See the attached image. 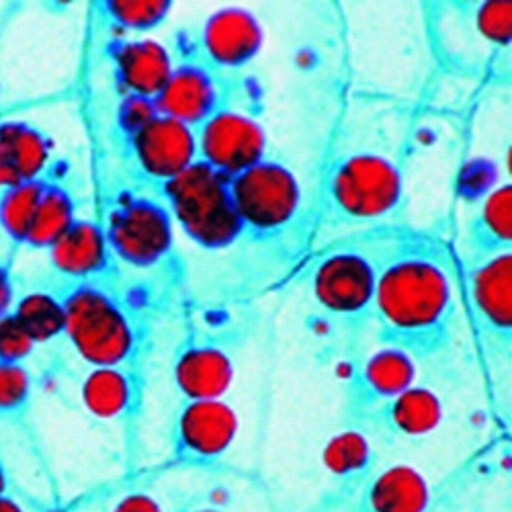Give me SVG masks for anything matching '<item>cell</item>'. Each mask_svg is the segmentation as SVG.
<instances>
[{"label":"cell","mask_w":512,"mask_h":512,"mask_svg":"<svg viewBox=\"0 0 512 512\" xmlns=\"http://www.w3.org/2000/svg\"><path fill=\"white\" fill-rule=\"evenodd\" d=\"M377 259L373 322L381 345L416 361L449 351L457 328V297L441 246L424 234L390 238Z\"/></svg>","instance_id":"1"},{"label":"cell","mask_w":512,"mask_h":512,"mask_svg":"<svg viewBox=\"0 0 512 512\" xmlns=\"http://www.w3.org/2000/svg\"><path fill=\"white\" fill-rule=\"evenodd\" d=\"M119 279L89 283L58 279L52 285L64 306V336L89 367L144 365L152 336L150 314Z\"/></svg>","instance_id":"2"},{"label":"cell","mask_w":512,"mask_h":512,"mask_svg":"<svg viewBox=\"0 0 512 512\" xmlns=\"http://www.w3.org/2000/svg\"><path fill=\"white\" fill-rule=\"evenodd\" d=\"M406 201L396 160L367 150L334 158L320 185V216L334 228L375 226L394 218Z\"/></svg>","instance_id":"3"},{"label":"cell","mask_w":512,"mask_h":512,"mask_svg":"<svg viewBox=\"0 0 512 512\" xmlns=\"http://www.w3.org/2000/svg\"><path fill=\"white\" fill-rule=\"evenodd\" d=\"M179 228L197 248L220 252L242 242L230 179L203 162H195L183 175L156 191Z\"/></svg>","instance_id":"4"},{"label":"cell","mask_w":512,"mask_h":512,"mask_svg":"<svg viewBox=\"0 0 512 512\" xmlns=\"http://www.w3.org/2000/svg\"><path fill=\"white\" fill-rule=\"evenodd\" d=\"M101 226L117 265L154 271L175 261V224L164 201L152 191H117Z\"/></svg>","instance_id":"5"},{"label":"cell","mask_w":512,"mask_h":512,"mask_svg":"<svg viewBox=\"0 0 512 512\" xmlns=\"http://www.w3.org/2000/svg\"><path fill=\"white\" fill-rule=\"evenodd\" d=\"M230 193L242 228V240L271 244L287 236L304 213L302 185L293 170L265 158L230 179Z\"/></svg>","instance_id":"6"},{"label":"cell","mask_w":512,"mask_h":512,"mask_svg":"<svg viewBox=\"0 0 512 512\" xmlns=\"http://www.w3.org/2000/svg\"><path fill=\"white\" fill-rule=\"evenodd\" d=\"M377 259L363 248H340L322 256L310 277L318 308L357 334L373 322Z\"/></svg>","instance_id":"7"},{"label":"cell","mask_w":512,"mask_h":512,"mask_svg":"<svg viewBox=\"0 0 512 512\" xmlns=\"http://www.w3.org/2000/svg\"><path fill=\"white\" fill-rule=\"evenodd\" d=\"M465 308L486 357L510 359L512 347V254L469 259Z\"/></svg>","instance_id":"8"},{"label":"cell","mask_w":512,"mask_h":512,"mask_svg":"<svg viewBox=\"0 0 512 512\" xmlns=\"http://www.w3.org/2000/svg\"><path fill=\"white\" fill-rule=\"evenodd\" d=\"M238 412L224 400H181L170 422L168 461L181 469H207L232 451Z\"/></svg>","instance_id":"9"},{"label":"cell","mask_w":512,"mask_h":512,"mask_svg":"<svg viewBox=\"0 0 512 512\" xmlns=\"http://www.w3.org/2000/svg\"><path fill=\"white\" fill-rule=\"evenodd\" d=\"M119 144L132 177L152 193L197 162L193 127L160 113L134 136L119 140Z\"/></svg>","instance_id":"10"},{"label":"cell","mask_w":512,"mask_h":512,"mask_svg":"<svg viewBox=\"0 0 512 512\" xmlns=\"http://www.w3.org/2000/svg\"><path fill=\"white\" fill-rule=\"evenodd\" d=\"M234 375V353L224 336L197 324L185 328L170 359V377L181 400L224 398Z\"/></svg>","instance_id":"11"},{"label":"cell","mask_w":512,"mask_h":512,"mask_svg":"<svg viewBox=\"0 0 512 512\" xmlns=\"http://www.w3.org/2000/svg\"><path fill=\"white\" fill-rule=\"evenodd\" d=\"M197 160L232 179L269 158L265 127L232 107L213 115L195 130Z\"/></svg>","instance_id":"12"},{"label":"cell","mask_w":512,"mask_h":512,"mask_svg":"<svg viewBox=\"0 0 512 512\" xmlns=\"http://www.w3.org/2000/svg\"><path fill=\"white\" fill-rule=\"evenodd\" d=\"M232 87L224 74L203 64L195 54L181 58L162 93L154 99L160 115L177 119L193 130L213 115L232 107Z\"/></svg>","instance_id":"13"},{"label":"cell","mask_w":512,"mask_h":512,"mask_svg":"<svg viewBox=\"0 0 512 512\" xmlns=\"http://www.w3.org/2000/svg\"><path fill=\"white\" fill-rule=\"evenodd\" d=\"M418 361L390 345H381L363 357L349 377L347 386V426H361L379 406L390 402L416 383Z\"/></svg>","instance_id":"14"},{"label":"cell","mask_w":512,"mask_h":512,"mask_svg":"<svg viewBox=\"0 0 512 512\" xmlns=\"http://www.w3.org/2000/svg\"><path fill=\"white\" fill-rule=\"evenodd\" d=\"M265 44L261 21L250 11L228 7L213 13L197 35L195 56L216 72H238L259 58Z\"/></svg>","instance_id":"15"},{"label":"cell","mask_w":512,"mask_h":512,"mask_svg":"<svg viewBox=\"0 0 512 512\" xmlns=\"http://www.w3.org/2000/svg\"><path fill=\"white\" fill-rule=\"evenodd\" d=\"M144 365L91 367L82 377L80 400L95 418L134 426L144 408Z\"/></svg>","instance_id":"16"},{"label":"cell","mask_w":512,"mask_h":512,"mask_svg":"<svg viewBox=\"0 0 512 512\" xmlns=\"http://www.w3.org/2000/svg\"><path fill=\"white\" fill-rule=\"evenodd\" d=\"M105 56L121 97L154 101L175 68L173 56L154 39H111Z\"/></svg>","instance_id":"17"},{"label":"cell","mask_w":512,"mask_h":512,"mask_svg":"<svg viewBox=\"0 0 512 512\" xmlns=\"http://www.w3.org/2000/svg\"><path fill=\"white\" fill-rule=\"evenodd\" d=\"M48 256L56 277L62 281L89 283L121 277L101 222L78 218L48 250Z\"/></svg>","instance_id":"18"},{"label":"cell","mask_w":512,"mask_h":512,"mask_svg":"<svg viewBox=\"0 0 512 512\" xmlns=\"http://www.w3.org/2000/svg\"><path fill=\"white\" fill-rule=\"evenodd\" d=\"M441 420V396L429 386L412 383L408 390L369 414L357 429H371V433L392 441H418L437 431Z\"/></svg>","instance_id":"19"},{"label":"cell","mask_w":512,"mask_h":512,"mask_svg":"<svg viewBox=\"0 0 512 512\" xmlns=\"http://www.w3.org/2000/svg\"><path fill=\"white\" fill-rule=\"evenodd\" d=\"M351 500L355 512H426L433 492L416 467L396 463L375 469Z\"/></svg>","instance_id":"20"},{"label":"cell","mask_w":512,"mask_h":512,"mask_svg":"<svg viewBox=\"0 0 512 512\" xmlns=\"http://www.w3.org/2000/svg\"><path fill=\"white\" fill-rule=\"evenodd\" d=\"M322 465L334 482L336 492L345 498H353L377 469V453L369 433L357 426H345L324 445Z\"/></svg>","instance_id":"21"},{"label":"cell","mask_w":512,"mask_h":512,"mask_svg":"<svg viewBox=\"0 0 512 512\" xmlns=\"http://www.w3.org/2000/svg\"><path fill=\"white\" fill-rule=\"evenodd\" d=\"M78 220V199L72 187L60 177L58 162L39 199L31 228L25 238L29 250H50Z\"/></svg>","instance_id":"22"},{"label":"cell","mask_w":512,"mask_h":512,"mask_svg":"<svg viewBox=\"0 0 512 512\" xmlns=\"http://www.w3.org/2000/svg\"><path fill=\"white\" fill-rule=\"evenodd\" d=\"M0 152L9 158L21 181L44 177L56 164L48 132L23 119L0 121Z\"/></svg>","instance_id":"23"},{"label":"cell","mask_w":512,"mask_h":512,"mask_svg":"<svg viewBox=\"0 0 512 512\" xmlns=\"http://www.w3.org/2000/svg\"><path fill=\"white\" fill-rule=\"evenodd\" d=\"M469 259H484L512 248V187L504 183L486 195L467 226Z\"/></svg>","instance_id":"24"},{"label":"cell","mask_w":512,"mask_h":512,"mask_svg":"<svg viewBox=\"0 0 512 512\" xmlns=\"http://www.w3.org/2000/svg\"><path fill=\"white\" fill-rule=\"evenodd\" d=\"M13 316L35 345H46L64 336V306L52 287H41L21 295L13 306Z\"/></svg>","instance_id":"25"},{"label":"cell","mask_w":512,"mask_h":512,"mask_svg":"<svg viewBox=\"0 0 512 512\" xmlns=\"http://www.w3.org/2000/svg\"><path fill=\"white\" fill-rule=\"evenodd\" d=\"M52 170L44 177L23 181L15 187L0 191V230H3V234L13 242V246L25 244L35 209L39 205L41 195H44Z\"/></svg>","instance_id":"26"},{"label":"cell","mask_w":512,"mask_h":512,"mask_svg":"<svg viewBox=\"0 0 512 512\" xmlns=\"http://www.w3.org/2000/svg\"><path fill=\"white\" fill-rule=\"evenodd\" d=\"M95 11L117 31L123 33H150L162 27L173 13L168 0H105L95 3Z\"/></svg>","instance_id":"27"},{"label":"cell","mask_w":512,"mask_h":512,"mask_svg":"<svg viewBox=\"0 0 512 512\" xmlns=\"http://www.w3.org/2000/svg\"><path fill=\"white\" fill-rule=\"evenodd\" d=\"M33 404V375L25 363H0V420L21 424Z\"/></svg>","instance_id":"28"},{"label":"cell","mask_w":512,"mask_h":512,"mask_svg":"<svg viewBox=\"0 0 512 512\" xmlns=\"http://www.w3.org/2000/svg\"><path fill=\"white\" fill-rule=\"evenodd\" d=\"M474 23L482 39L488 41V44H492L494 48L510 44L512 7L508 0H500V3H482L476 9Z\"/></svg>","instance_id":"29"},{"label":"cell","mask_w":512,"mask_h":512,"mask_svg":"<svg viewBox=\"0 0 512 512\" xmlns=\"http://www.w3.org/2000/svg\"><path fill=\"white\" fill-rule=\"evenodd\" d=\"M31 336L17 322L13 312L0 316V363L21 365L35 351Z\"/></svg>","instance_id":"30"},{"label":"cell","mask_w":512,"mask_h":512,"mask_svg":"<svg viewBox=\"0 0 512 512\" xmlns=\"http://www.w3.org/2000/svg\"><path fill=\"white\" fill-rule=\"evenodd\" d=\"M158 115L154 101L142 97H121L115 113V134L125 140L140 132L146 123Z\"/></svg>","instance_id":"31"},{"label":"cell","mask_w":512,"mask_h":512,"mask_svg":"<svg viewBox=\"0 0 512 512\" xmlns=\"http://www.w3.org/2000/svg\"><path fill=\"white\" fill-rule=\"evenodd\" d=\"M109 512H164L160 500L148 492H127L113 502Z\"/></svg>","instance_id":"32"},{"label":"cell","mask_w":512,"mask_h":512,"mask_svg":"<svg viewBox=\"0 0 512 512\" xmlns=\"http://www.w3.org/2000/svg\"><path fill=\"white\" fill-rule=\"evenodd\" d=\"M17 302V285L11 263L0 261V316L13 312Z\"/></svg>","instance_id":"33"},{"label":"cell","mask_w":512,"mask_h":512,"mask_svg":"<svg viewBox=\"0 0 512 512\" xmlns=\"http://www.w3.org/2000/svg\"><path fill=\"white\" fill-rule=\"evenodd\" d=\"M19 183H23V181H21L19 175L15 173L13 164L9 162V158H7L3 152H0V191L9 189V187H15V185H19Z\"/></svg>","instance_id":"34"},{"label":"cell","mask_w":512,"mask_h":512,"mask_svg":"<svg viewBox=\"0 0 512 512\" xmlns=\"http://www.w3.org/2000/svg\"><path fill=\"white\" fill-rule=\"evenodd\" d=\"M7 494H11V472L3 455H0V496H7Z\"/></svg>","instance_id":"35"},{"label":"cell","mask_w":512,"mask_h":512,"mask_svg":"<svg viewBox=\"0 0 512 512\" xmlns=\"http://www.w3.org/2000/svg\"><path fill=\"white\" fill-rule=\"evenodd\" d=\"M0 512H27V510L21 506V502L15 496L7 494V496H0Z\"/></svg>","instance_id":"36"},{"label":"cell","mask_w":512,"mask_h":512,"mask_svg":"<svg viewBox=\"0 0 512 512\" xmlns=\"http://www.w3.org/2000/svg\"><path fill=\"white\" fill-rule=\"evenodd\" d=\"M175 512H226V510H222L220 506H211V504H189Z\"/></svg>","instance_id":"37"}]
</instances>
